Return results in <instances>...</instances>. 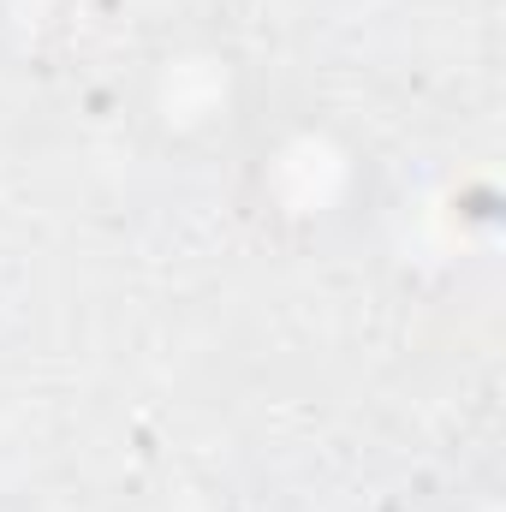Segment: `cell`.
Masks as SVG:
<instances>
[{
	"mask_svg": "<svg viewBox=\"0 0 506 512\" xmlns=\"http://www.w3.org/2000/svg\"><path fill=\"white\" fill-rule=\"evenodd\" d=\"M143 108L173 143H203L245 120V72L215 42H179L173 54L149 60Z\"/></svg>",
	"mask_w": 506,
	"mask_h": 512,
	"instance_id": "1",
	"label": "cell"
},
{
	"mask_svg": "<svg viewBox=\"0 0 506 512\" xmlns=\"http://www.w3.org/2000/svg\"><path fill=\"white\" fill-rule=\"evenodd\" d=\"M256 179H262V203H268V215L280 227L322 233V227H334V221L352 215V197L364 185V155L346 137H334L322 149L316 173H310L304 155H298V131L286 126L280 137H268V149L256 161Z\"/></svg>",
	"mask_w": 506,
	"mask_h": 512,
	"instance_id": "2",
	"label": "cell"
}]
</instances>
